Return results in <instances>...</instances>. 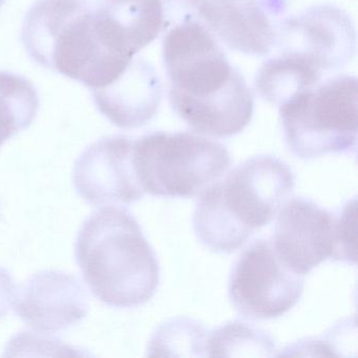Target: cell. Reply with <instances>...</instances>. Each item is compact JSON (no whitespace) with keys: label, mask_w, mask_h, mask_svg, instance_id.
Returning a JSON list of instances; mask_svg holds the SVG:
<instances>
[{"label":"cell","mask_w":358,"mask_h":358,"mask_svg":"<svg viewBox=\"0 0 358 358\" xmlns=\"http://www.w3.org/2000/svg\"><path fill=\"white\" fill-rule=\"evenodd\" d=\"M164 33L163 62L176 114L200 135L229 138L244 131L252 118V93L215 35L196 20Z\"/></svg>","instance_id":"6da1fadb"},{"label":"cell","mask_w":358,"mask_h":358,"mask_svg":"<svg viewBox=\"0 0 358 358\" xmlns=\"http://www.w3.org/2000/svg\"><path fill=\"white\" fill-rule=\"evenodd\" d=\"M75 257L92 293L108 307H139L158 289V259L127 209L94 213L79 230Z\"/></svg>","instance_id":"7a4b0ae2"},{"label":"cell","mask_w":358,"mask_h":358,"mask_svg":"<svg viewBox=\"0 0 358 358\" xmlns=\"http://www.w3.org/2000/svg\"><path fill=\"white\" fill-rule=\"evenodd\" d=\"M90 0H37L22 24L31 59L91 90L112 83L131 60L110 55L94 30Z\"/></svg>","instance_id":"3957f363"},{"label":"cell","mask_w":358,"mask_h":358,"mask_svg":"<svg viewBox=\"0 0 358 358\" xmlns=\"http://www.w3.org/2000/svg\"><path fill=\"white\" fill-rule=\"evenodd\" d=\"M133 161L143 192L163 198L200 196L231 165L225 146L187 131H155L134 140Z\"/></svg>","instance_id":"277c9868"},{"label":"cell","mask_w":358,"mask_h":358,"mask_svg":"<svg viewBox=\"0 0 358 358\" xmlns=\"http://www.w3.org/2000/svg\"><path fill=\"white\" fill-rule=\"evenodd\" d=\"M289 150L297 158L355 152L357 148V80L332 77L280 106Z\"/></svg>","instance_id":"5b68a950"},{"label":"cell","mask_w":358,"mask_h":358,"mask_svg":"<svg viewBox=\"0 0 358 358\" xmlns=\"http://www.w3.org/2000/svg\"><path fill=\"white\" fill-rule=\"evenodd\" d=\"M303 291V276L287 267L271 242L259 240L238 257L228 293L236 311L257 320L280 317L292 309Z\"/></svg>","instance_id":"8992f818"},{"label":"cell","mask_w":358,"mask_h":358,"mask_svg":"<svg viewBox=\"0 0 358 358\" xmlns=\"http://www.w3.org/2000/svg\"><path fill=\"white\" fill-rule=\"evenodd\" d=\"M294 185L288 165L272 156L248 159L213 184L220 204L247 238L272 221Z\"/></svg>","instance_id":"52a82bcc"},{"label":"cell","mask_w":358,"mask_h":358,"mask_svg":"<svg viewBox=\"0 0 358 358\" xmlns=\"http://www.w3.org/2000/svg\"><path fill=\"white\" fill-rule=\"evenodd\" d=\"M274 49L303 56L322 73L334 72L355 56V27L341 8L313 6L280 22Z\"/></svg>","instance_id":"ba28073f"},{"label":"cell","mask_w":358,"mask_h":358,"mask_svg":"<svg viewBox=\"0 0 358 358\" xmlns=\"http://www.w3.org/2000/svg\"><path fill=\"white\" fill-rule=\"evenodd\" d=\"M134 140L127 136L103 137L83 150L75 162L73 182L93 206L129 205L143 198L133 161Z\"/></svg>","instance_id":"9c48e42d"},{"label":"cell","mask_w":358,"mask_h":358,"mask_svg":"<svg viewBox=\"0 0 358 358\" xmlns=\"http://www.w3.org/2000/svg\"><path fill=\"white\" fill-rule=\"evenodd\" d=\"M284 0H199L196 20L217 41L246 55L273 51Z\"/></svg>","instance_id":"30bf717a"},{"label":"cell","mask_w":358,"mask_h":358,"mask_svg":"<svg viewBox=\"0 0 358 358\" xmlns=\"http://www.w3.org/2000/svg\"><path fill=\"white\" fill-rule=\"evenodd\" d=\"M271 244L287 267L306 275L332 255L334 215L308 199L286 201L278 210Z\"/></svg>","instance_id":"8fae6325"},{"label":"cell","mask_w":358,"mask_h":358,"mask_svg":"<svg viewBox=\"0 0 358 358\" xmlns=\"http://www.w3.org/2000/svg\"><path fill=\"white\" fill-rule=\"evenodd\" d=\"M13 305L33 330L51 334L80 322L89 311V296L76 276L45 270L20 287Z\"/></svg>","instance_id":"7c38bea8"},{"label":"cell","mask_w":358,"mask_h":358,"mask_svg":"<svg viewBox=\"0 0 358 358\" xmlns=\"http://www.w3.org/2000/svg\"><path fill=\"white\" fill-rule=\"evenodd\" d=\"M94 30L110 55L131 60L163 33L161 0H96Z\"/></svg>","instance_id":"4fadbf2b"},{"label":"cell","mask_w":358,"mask_h":358,"mask_svg":"<svg viewBox=\"0 0 358 358\" xmlns=\"http://www.w3.org/2000/svg\"><path fill=\"white\" fill-rule=\"evenodd\" d=\"M94 103L117 127L139 129L158 112L163 95L156 69L142 57H134L112 83L91 90Z\"/></svg>","instance_id":"5bb4252c"},{"label":"cell","mask_w":358,"mask_h":358,"mask_svg":"<svg viewBox=\"0 0 358 358\" xmlns=\"http://www.w3.org/2000/svg\"><path fill=\"white\" fill-rule=\"evenodd\" d=\"M324 73L299 54L280 52L266 60L255 76V90L265 101L280 108L322 83Z\"/></svg>","instance_id":"9a60e30c"},{"label":"cell","mask_w":358,"mask_h":358,"mask_svg":"<svg viewBox=\"0 0 358 358\" xmlns=\"http://www.w3.org/2000/svg\"><path fill=\"white\" fill-rule=\"evenodd\" d=\"M38 110V94L28 79L14 73L0 72V148L28 129Z\"/></svg>","instance_id":"2e32d148"},{"label":"cell","mask_w":358,"mask_h":358,"mask_svg":"<svg viewBox=\"0 0 358 358\" xmlns=\"http://www.w3.org/2000/svg\"><path fill=\"white\" fill-rule=\"evenodd\" d=\"M209 333L192 318L165 320L150 338V357H207Z\"/></svg>","instance_id":"e0dca14e"},{"label":"cell","mask_w":358,"mask_h":358,"mask_svg":"<svg viewBox=\"0 0 358 358\" xmlns=\"http://www.w3.org/2000/svg\"><path fill=\"white\" fill-rule=\"evenodd\" d=\"M276 345L269 334L248 322H228L209 333L208 357H274Z\"/></svg>","instance_id":"ac0fdd59"},{"label":"cell","mask_w":358,"mask_h":358,"mask_svg":"<svg viewBox=\"0 0 358 358\" xmlns=\"http://www.w3.org/2000/svg\"><path fill=\"white\" fill-rule=\"evenodd\" d=\"M356 199L349 201L334 217V245L331 259L356 264Z\"/></svg>","instance_id":"d6986e66"},{"label":"cell","mask_w":358,"mask_h":358,"mask_svg":"<svg viewBox=\"0 0 358 358\" xmlns=\"http://www.w3.org/2000/svg\"><path fill=\"white\" fill-rule=\"evenodd\" d=\"M15 282L5 268L0 266V320L5 317L13 305Z\"/></svg>","instance_id":"ffe728a7"},{"label":"cell","mask_w":358,"mask_h":358,"mask_svg":"<svg viewBox=\"0 0 358 358\" xmlns=\"http://www.w3.org/2000/svg\"><path fill=\"white\" fill-rule=\"evenodd\" d=\"M6 0H0V9H1V7H3V5H5Z\"/></svg>","instance_id":"44dd1931"}]
</instances>
